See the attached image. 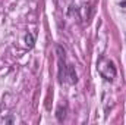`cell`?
<instances>
[{"mask_svg":"<svg viewBox=\"0 0 126 125\" xmlns=\"http://www.w3.org/2000/svg\"><path fill=\"white\" fill-rule=\"evenodd\" d=\"M97 69H98L100 75H101L106 81H110V83H111V81L116 78L117 71H116L114 63L111 62V61H109V59H106V58H100V61L97 62Z\"/></svg>","mask_w":126,"mask_h":125,"instance_id":"6da1fadb","label":"cell"},{"mask_svg":"<svg viewBox=\"0 0 126 125\" xmlns=\"http://www.w3.org/2000/svg\"><path fill=\"white\" fill-rule=\"evenodd\" d=\"M57 50V65H59V83L64 81V75H66V62H64V50L62 46L56 47Z\"/></svg>","mask_w":126,"mask_h":125,"instance_id":"7a4b0ae2","label":"cell"},{"mask_svg":"<svg viewBox=\"0 0 126 125\" xmlns=\"http://www.w3.org/2000/svg\"><path fill=\"white\" fill-rule=\"evenodd\" d=\"M67 78V83L69 84H76L78 83V75H76V71H75V66L73 65H67L66 66V75H64V80Z\"/></svg>","mask_w":126,"mask_h":125,"instance_id":"3957f363","label":"cell"},{"mask_svg":"<svg viewBox=\"0 0 126 125\" xmlns=\"http://www.w3.org/2000/svg\"><path fill=\"white\" fill-rule=\"evenodd\" d=\"M66 112H67L66 106H59V107H57V110H56V119H57L59 122H63V121H64Z\"/></svg>","mask_w":126,"mask_h":125,"instance_id":"277c9868","label":"cell"},{"mask_svg":"<svg viewBox=\"0 0 126 125\" xmlns=\"http://www.w3.org/2000/svg\"><path fill=\"white\" fill-rule=\"evenodd\" d=\"M34 44H35V38H34V35H32L31 32H27V34H25V46H27L28 49H32Z\"/></svg>","mask_w":126,"mask_h":125,"instance_id":"5b68a950","label":"cell"},{"mask_svg":"<svg viewBox=\"0 0 126 125\" xmlns=\"http://www.w3.org/2000/svg\"><path fill=\"white\" fill-rule=\"evenodd\" d=\"M0 122H4V124H13L15 122V118H3V119H0Z\"/></svg>","mask_w":126,"mask_h":125,"instance_id":"8992f818","label":"cell"},{"mask_svg":"<svg viewBox=\"0 0 126 125\" xmlns=\"http://www.w3.org/2000/svg\"><path fill=\"white\" fill-rule=\"evenodd\" d=\"M120 6H126V1H123V3H120Z\"/></svg>","mask_w":126,"mask_h":125,"instance_id":"52a82bcc","label":"cell"}]
</instances>
